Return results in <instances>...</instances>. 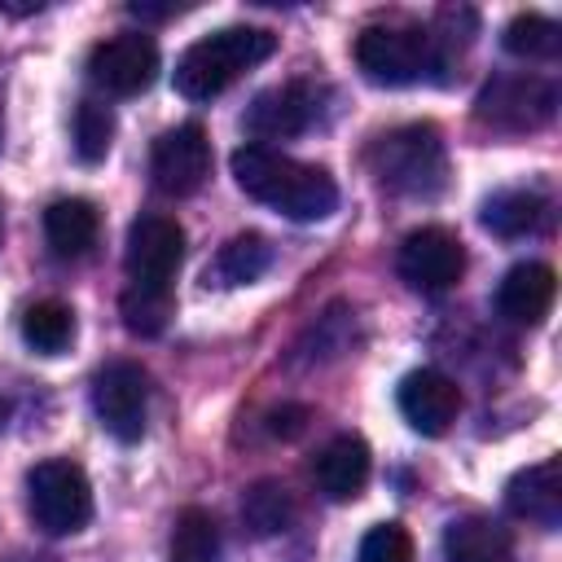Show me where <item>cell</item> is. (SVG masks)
Listing matches in <instances>:
<instances>
[{
    "instance_id": "cell-1",
    "label": "cell",
    "mask_w": 562,
    "mask_h": 562,
    "mask_svg": "<svg viewBox=\"0 0 562 562\" xmlns=\"http://www.w3.org/2000/svg\"><path fill=\"white\" fill-rule=\"evenodd\" d=\"M233 180L246 198L281 211L285 220H299V224L325 220L338 206V184L325 167L299 162V158H290L272 145H255V140L233 154Z\"/></svg>"
},
{
    "instance_id": "cell-2",
    "label": "cell",
    "mask_w": 562,
    "mask_h": 562,
    "mask_svg": "<svg viewBox=\"0 0 562 562\" xmlns=\"http://www.w3.org/2000/svg\"><path fill=\"white\" fill-rule=\"evenodd\" d=\"M277 48V35L268 26H224L202 40H193L176 61V92L189 101L220 97L237 75L268 61Z\"/></svg>"
},
{
    "instance_id": "cell-3",
    "label": "cell",
    "mask_w": 562,
    "mask_h": 562,
    "mask_svg": "<svg viewBox=\"0 0 562 562\" xmlns=\"http://www.w3.org/2000/svg\"><path fill=\"white\" fill-rule=\"evenodd\" d=\"M369 171L391 193L435 198L448 184V154L430 123H404L369 145Z\"/></svg>"
},
{
    "instance_id": "cell-4",
    "label": "cell",
    "mask_w": 562,
    "mask_h": 562,
    "mask_svg": "<svg viewBox=\"0 0 562 562\" xmlns=\"http://www.w3.org/2000/svg\"><path fill=\"white\" fill-rule=\"evenodd\" d=\"M356 66L369 83L404 88L430 79V70L443 66L435 35L408 22H373L356 35Z\"/></svg>"
},
{
    "instance_id": "cell-5",
    "label": "cell",
    "mask_w": 562,
    "mask_h": 562,
    "mask_svg": "<svg viewBox=\"0 0 562 562\" xmlns=\"http://www.w3.org/2000/svg\"><path fill=\"white\" fill-rule=\"evenodd\" d=\"M26 509L48 536H75L92 518V483L79 461L48 457L26 470Z\"/></svg>"
},
{
    "instance_id": "cell-6",
    "label": "cell",
    "mask_w": 562,
    "mask_h": 562,
    "mask_svg": "<svg viewBox=\"0 0 562 562\" xmlns=\"http://www.w3.org/2000/svg\"><path fill=\"white\" fill-rule=\"evenodd\" d=\"M553 110L558 88L540 75H496L474 101V119L492 132H536L553 119Z\"/></svg>"
},
{
    "instance_id": "cell-7",
    "label": "cell",
    "mask_w": 562,
    "mask_h": 562,
    "mask_svg": "<svg viewBox=\"0 0 562 562\" xmlns=\"http://www.w3.org/2000/svg\"><path fill=\"white\" fill-rule=\"evenodd\" d=\"M92 408L97 422L119 439L136 443L149 422V378L136 360H110L92 378Z\"/></svg>"
},
{
    "instance_id": "cell-8",
    "label": "cell",
    "mask_w": 562,
    "mask_h": 562,
    "mask_svg": "<svg viewBox=\"0 0 562 562\" xmlns=\"http://www.w3.org/2000/svg\"><path fill=\"white\" fill-rule=\"evenodd\" d=\"M184 259V228L171 215H136L127 228V250H123V268H127V285L140 290H171V277Z\"/></svg>"
},
{
    "instance_id": "cell-9",
    "label": "cell",
    "mask_w": 562,
    "mask_h": 562,
    "mask_svg": "<svg viewBox=\"0 0 562 562\" xmlns=\"http://www.w3.org/2000/svg\"><path fill=\"white\" fill-rule=\"evenodd\" d=\"M395 268H400L408 290H417V294H448L461 281V272H465V246L443 224H426V228H413L400 241Z\"/></svg>"
},
{
    "instance_id": "cell-10",
    "label": "cell",
    "mask_w": 562,
    "mask_h": 562,
    "mask_svg": "<svg viewBox=\"0 0 562 562\" xmlns=\"http://www.w3.org/2000/svg\"><path fill=\"white\" fill-rule=\"evenodd\" d=\"M158 75V44L140 31H123L101 40L88 53V79L110 97H136Z\"/></svg>"
},
{
    "instance_id": "cell-11",
    "label": "cell",
    "mask_w": 562,
    "mask_h": 562,
    "mask_svg": "<svg viewBox=\"0 0 562 562\" xmlns=\"http://www.w3.org/2000/svg\"><path fill=\"white\" fill-rule=\"evenodd\" d=\"M321 88L312 79H290V83H277L268 92H259L250 105H246V132L255 136V145L263 140H290V136H303L316 119H321Z\"/></svg>"
},
{
    "instance_id": "cell-12",
    "label": "cell",
    "mask_w": 562,
    "mask_h": 562,
    "mask_svg": "<svg viewBox=\"0 0 562 562\" xmlns=\"http://www.w3.org/2000/svg\"><path fill=\"white\" fill-rule=\"evenodd\" d=\"M149 176L167 198H189L211 176V140L198 123H180L154 140Z\"/></svg>"
},
{
    "instance_id": "cell-13",
    "label": "cell",
    "mask_w": 562,
    "mask_h": 562,
    "mask_svg": "<svg viewBox=\"0 0 562 562\" xmlns=\"http://www.w3.org/2000/svg\"><path fill=\"white\" fill-rule=\"evenodd\" d=\"M400 413L417 435H443L461 413V391L439 369H413L400 382Z\"/></svg>"
},
{
    "instance_id": "cell-14",
    "label": "cell",
    "mask_w": 562,
    "mask_h": 562,
    "mask_svg": "<svg viewBox=\"0 0 562 562\" xmlns=\"http://www.w3.org/2000/svg\"><path fill=\"white\" fill-rule=\"evenodd\" d=\"M505 505L514 518L544 527V531H558V522H562V465H558V457H544V461L518 470L505 487Z\"/></svg>"
},
{
    "instance_id": "cell-15",
    "label": "cell",
    "mask_w": 562,
    "mask_h": 562,
    "mask_svg": "<svg viewBox=\"0 0 562 562\" xmlns=\"http://www.w3.org/2000/svg\"><path fill=\"white\" fill-rule=\"evenodd\" d=\"M553 294H558V277L549 263L540 259H527V263H514L501 285H496V312L514 325H540L553 307Z\"/></svg>"
},
{
    "instance_id": "cell-16",
    "label": "cell",
    "mask_w": 562,
    "mask_h": 562,
    "mask_svg": "<svg viewBox=\"0 0 562 562\" xmlns=\"http://www.w3.org/2000/svg\"><path fill=\"white\" fill-rule=\"evenodd\" d=\"M369 470H373V457L360 435L329 439L312 461V479L329 501H356L369 483Z\"/></svg>"
},
{
    "instance_id": "cell-17",
    "label": "cell",
    "mask_w": 562,
    "mask_h": 562,
    "mask_svg": "<svg viewBox=\"0 0 562 562\" xmlns=\"http://www.w3.org/2000/svg\"><path fill=\"white\" fill-rule=\"evenodd\" d=\"M44 237L57 259H83L101 237V215L88 198H57L44 211Z\"/></svg>"
},
{
    "instance_id": "cell-18",
    "label": "cell",
    "mask_w": 562,
    "mask_h": 562,
    "mask_svg": "<svg viewBox=\"0 0 562 562\" xmlns=\"http://www.w3.org/2000/svg\"><path fill=\"white\" fill-rule=\"evenodd\" d=\"M448 562H514V536L487 514H461L443 531Z\"/></svg>"
},
{
    "instance_id": "cell-19",
    "label": "cell",
    "mask_w": 562,
    "mask_h": 562,
    "mask_svg": "<svg viewBox=\"0 0 562 562\" xmlns=\"http://www.w3.org/2000/svg\"><path fill=\"white\" fill-rule=\"evenodd\" d=\"M549 224V202L531 189H501L483 202V228L505 237V241H518V237H531Z\"/></svg>"
},
{
    "instance_id": "cell-20",
    "label": "cell",
    "mask_w": 562,
    "mask_h": 562,
    "mask_svg": "<svg viewBox=\"0 0 562 562\" xmlns=\"http://www.w3.org/2000/svg\"><path fill=\"white\" fill-rule=\"evenodd\" d=\"M272 268V246L259 233H237L220 246L215 263L206 268V285H250Z\"/></svg>"
},
{
    "instance_id": "cell-21",
    "label": "cell",
    "mask_w": 562,
    "mask_h": 562,
    "mask_svg": "<svg viewBox=\"0 0 562 562\" xmlns=\"http://www.w3.org/2000/svg\"><path fill=\"white\" fill-rule=\"evenodd\" d=\"M241 522L255 531V536H277L294 522V496L285 483L277 479H259L241 492Z\"/></svg>"
},
{
    "instance_id": "cell-22",
    "label": "cell",
    "mask_w": 562,
    "mask_h": 562,
    "mask_svg": "<svg viewBox=\"0 0 562 562\" xmlns=\"http://www.w3.org/2000/svg\"><path fill=\"white\" fill-rule=\"evenodd\" d=\"M22 338L40 356H57L75 338V312L66 303H57V299H40V303H31L22 312Z\"/></svg>"
},
{
    "instance_id": "cell-23",
    "label": "cell",
    "mask_w": 562,
    "mask_h": 562,
    "mask_svg": "<svg viewBox=\"0 0 562 562\" xmlns=\"http://www.w3.org/2000/svg\"><path fill=\"white\" fill-rule=\"evenodd\" d=\"M171 562H220V527L206 509L189 505L171 522Z\"/></svg>"
},
{
    "instance_id": "cell-24",
    "label": "cell",
    "mask_w": 562,
    "mask_h": 562,
    "mask_svg": "<svg viewBox=\"0 0 562 562\" xmlns=\"http://www.w3.org/2000/svg\"><path fill=\"white\" fill-rule=\"evenodd\" d=\"M501 44H505V53H514L522 61H549L562 48V26L553 18H544V13H518L505 26Z\"/></svg>"
},
{
    "instance_id": "cell-25",
    "label": "cell",
    "mask_w": 562,
    "mask_h": 562,
    "mask_svg": "<svg viewBox=\"0 0 562 562\" xmlns=\"http://www.w3.org/2000/svg\"><path fill=\"white\" fill-rule=\"evenodd\" d=\"M114 145V114L105 101H79L75 110V154L79 162H101Z\"/></svg>"
},
{
    "instance_id": "cell-26",
    "label": "cell",
    "mask_w": 562,
    "mask_h": 562,
    "mask_svg": "<svg viewBox=\"0 0 562 562\" xmlns=\"http://www.w3.org/2000/svg\"><path fill=\"white\" fill-rule=\"evenodd\" d=\"M119 312H123V325L140 338H154L167 329V316H171V290H140V285H127L123 299H119Z\"/></svg>"
},
{
    "instance_id": "cell-27",
    "label": "cell",
    "mask_w": 562,
    "mask_h": 562,
    "mask_svg": "<svg viewBox=\"0 0 562 562\" xmlns=\"http://www.w3.org/2000/svg\"><path fill=\"white\" fill-rule=\"evenodd\" d=\"M356 562H413V536L400 522H378L364 531Z\"/></svg>"
},
{
    "instance_id": "cell-28",
    "label": "cell",
    "mask_w": 562,
    "mask_h": 562,
    "mask_svg": "<svg viewBox=\"0 0 562 562\" xmlns=\"http://www.w3.org/2000/svg\"><path fill=\"white\" fill-rule=\"evenodd\" d=\"M303 417H307V408H299V404L277 408V413H272V435H285V439H290V435H299V430L307 426Z\"/></svg>"
},
{
    "instance_id": "cell-29",
    "label": "cell",
    "mask_w": 562,
    "mask_h": 562,
    "mask_svg": "<svg viewBox=\"0 0 562 562\" xmlns=\"http://www.w3.org/2000/svg\"><path fill=\"white\" fill-rule=\"evenodd\" d=\"M127 9H132L136 18H171V13H180V4H140V0L127 4Z\"/></svg>"
},
{
    "instance_id": "cell-30",
    "label": "cell",
    "mask_w": 562,
    "mask_h": 562,
    "mask_svg": "<svg viewBox=\"0 0 562 562\" xmlns=\"http://www.w3.org/2000/svg\"><path fill=\"white\" fill-rule=\"evenodd\" d=\"M44 9V0H35V4H18V0H0V13H9V18H26V13H40Z\"/></svg>"
},
{
    "instance_id": "cell-31",
    "label": "cell",
    "mask_w": 562,
    "mask_h": 562,
    "mask_svg": "<svg viewBox=\"0 0 562 562\" xmlns=\"http://www.w3.org/2000/svg\"><path fill=\"white\" fill-rule=\"evenodd\" d=\"M4 562H53V558H40V553H13V558H4Z\"/></svg>"
}]
</instances>
